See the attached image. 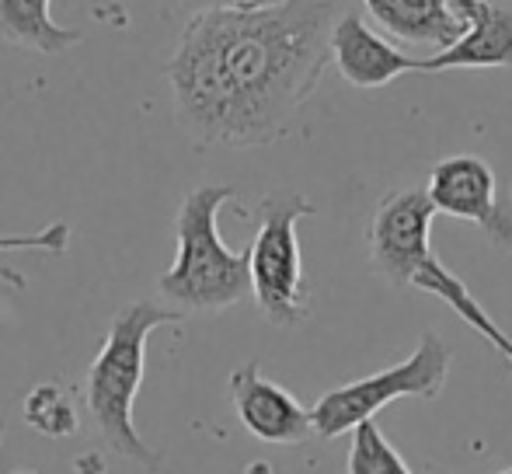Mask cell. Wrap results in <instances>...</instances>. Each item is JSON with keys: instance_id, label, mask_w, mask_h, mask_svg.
Here are the masks:
<instances>
[{"instance_id": "18", "label": "cell", "mask_w": 512, "mask_h": 474, "mask_svg": "<svg viewBox=\"0 0 512 474\" xmlns=\"http://www.w3.org/2000/svg\"><path fill=\"white\" fill-rule=\"evenodd\" d=\"M0 447H4V422H0Z\"/></svg>"}, {"instance_id": "16", "label": "cell", "mask_w": 512, "mask_h": 474, "mask_svg": "<svg viewBox=\"0 0 512 474\" xmlns=\"http://www.w3.org/2000/svg\"><path fill=\"white\" fill-rule=\"evenodd\" d=\"M49 251V255H63L70 248V227L63 224H49L42 231L32 234H0V251Z\"/></svg>"}, {"instance_id": "1", "label": "cell", "mask_w": 512, "mask_h": 474, "mask_svg": "<svg viewBox=\"0 0 512 474\" xmlns=\"http://www.w3.org/2000/svg\"><path fill=\"white\" fill-rule=\"evenodd\" d=\"M331 0L199 11L171 53L178 126L203 147H269L290 136L331 60Z\"/></svg>"}, {"instance_id": "13", "label": "cell", "mask_w": 512, "mask_h": 474, "mask_svg": "<svg viewBox=\"0 0 512 474\" xmlns=\"http://www.w3.org/2000/svg\"><path fill=\"white\" fill-rule=\"evenodd\" d=\"M415 286H418V290H425V293H432V297L446 300V304H450L453 311H457L460 318H464L467 325L474 328V332L485 335V339L492 342V346L499 349L502 356L512 359V342L506 339V335H502V328L495 325V321L488 318L485 311H481V304L474 300V293L467 290V286L460 283V279L453 276V272L446 269V265L439 262V258H432V262L425 265L422 272H418V276H415Z\"/></svg>"}, {"instance_id": "15", "label": "cell", "mask_w": 512, "mask_h": 474, "mask_svg": "<svg viewBox=\"0 0 512 474\" xmlns=\"http://www.w3.org/2000/svg\"><path fill=\"white\" fill-rule=\"evenodd\" d=\"M345 474H411L408 461L398 454L377 422H359L352 429V447L345 457Z\"/></svg>"}, {"instance_id": "7", "label": "cell", "mask_w": 512, "mask_h": 474, "mask_svg": "<svg viewBox=\"0 0 512 474\" xmlns=\"http://www.w3.org/2000/svg\"><path fill=\"white\" fill-rule=\"evenodd\" d=\"M429 199L436 213L467 220L481 227L502 244H512V220L502 213L499 196H495V171L485 157L457 154L446 157L429 175Z\"/></svg>"}, {"instance_id": "9", "label": "cell", "mask_w": 512, "mask_h": 474, "mask_svg": "<svg viewBox=\"0 0 512 474\" xmlns=\"http://www.w3.org/2000/svg\"><path fill=\"white\" fill-rule=\"evenodd\" d=\"M464 18V35L453 46L422 60L418 74H443L464 67H512V11L495 0H450Z\"/></svg>"}, {"instance_id": "10", "label": "cell", "mask_w": 512, "mask_h": 474, "mask_svg": "<svg viewBox=\"0 0 512 474\" xmlns=\"http://www.w3.org/2000/svg\"><path fill=\"white\" fill-rule=\"evenodd\" d=\"M331 60H335L338 74L352 84V88L377 91L387 88L391 81H398L401 74H418L422 60L401 53L398 46L384 42L370 25L363 21V14H342L335 21L331 32Z\"/></svg>"}, {"instance_id": "3", "label": "cell", "mask_w": 512, "mask_h": 474, "mask_svg": "<svg viewBox=\"0 0 512 474\" xmlns=\"http://www.w3.org/2000/svg\"><path fill=\"white\" fill-rule=\"evenodd\" d=\"M234 199V185H199L182 199L175 217V262L161 272L157 290L185 314H216L251 293V255L220 237V210Z\"/></svg>"}, {"instance_id": "5", "label": "cell", "mask_w": 512, "mask_h": 474, "mask_svg": "<svg viewBox=\"0 0 512 474\" xmlns=\"http://www.w3.org/2000/svg\"><path fill=\"white\" fill-rule=\"evenodd\" d=\"M450 363L453 349L436 332H425L405 363H394L373 377L352 380V384L321 394L310 408L314 436L335 440L342 433H352L359 422H370L380 408L398 398L436 401L446 387V377H450Z\"/></svg>"}, {"instance_id": "20", "label": "cell", "mask_w": 512, "mask_h": 474, "mask_svg": "<svg viewBox=\"0 0 512 474\" xmlns=\"http://www.w3.org/2000/svg\"><path fill=\"white\" fill-rule=\"evenodd\" d=\"M499 474H512V468H509V471H499Z\"/></svg>"}, {"instance_id": "19", "label": "cell", "mask_w": 512, "mask_h": 474, "mask_svg": "<svg viewBox=\"0 0 512 474\" xmlns=\"http://www.w3.org/2000/svg\"><path fill=\"white\" fill-rule=\"evenodd\" d=\"M14 474H39V471H14Z\"/></svg>"}, {"instance_id": "6", "label": "cell", "mask_w": 512, "mask_h": 474, "mask_svg": "<svg viewBox=\"0 0 512 474\" xmlns=\"http://www.w3.org/2000/svg\"><path fill=\"white\" fill-rule=\"evenodd\" d=\"M432 220H436V206L425 189L391 192L380 199L366 227V244H370L373 265L394 286H411L425 262L436 258L429 244Z\"/></svg>"}, {"instance_id": "4", "label": "cell", "mask_w": 512, "mask_h": 474, "mask_svg": "<svg viewBox=\"0 0 512 474\" xmlns=\"http://www.w3.org/2000/svg\"><path fill=\"white\" fill-rule=\"evenodd\" d=\"M314 213V203H307L300 192H272L258 203V231L248 248L251 297L262 318L276 328H297L310 318L297 227Z\"/></svg>"}, {"instance_id": "12", "label": "cell", "mask_w": 512, "mask_h": 474, "mask_svg": "<svg viewBox=\"0 0 512 474\" xmlns=\"http://www.w3.org/2000/svg\"><path fill=\"white\" fill-rule=\"evenodd\" d=\"M0 39L42 56H63L84 35L53 18V0H0Z\"/></svg>"}, {"instance_id": "17", "label": "cell", "mask_w": 512, "mask_h": 474, "mask_svg": "<svg viewBox=\"0 0 512 474\" xmlns=\"http://www.w3.org/2000/svg\"><path fill=\"white\" fill-rule=\"evenodd\" d=\"M192 14L199 11H258V7H276L286 0H182Z\"/></svg>"}, {"instance_id": "11", "label": "cell", "mask_w": 512, "mask_h": 474, "mask_svg": "<svg viewBox=\"0 0 512 474\" xmlns=\"http://www.w3.org/2000/svg\"><path fill=\"white\" fill-rule=\"evenodd\" d=\"M363 7L387 35L415 46H436V53L464 35V18L450 0H363Z\"/></svg>"}, {"instance_id": "2", "label": "cell", "mask_w": 512, "mask_h": 474, "mask_svg": "<svg viewBox=\"0 0 512 474\" xmlns=\"http://www.w3.org/2000/svg\"><path fill=\"white\" fill-rule=\"evenodd\" d=\"M189 314L182 307L154 304V300H136L126 304L108 325L102 349L84 377V408H88L95 433L112 454L140 464L147 471H161L164 457L147 447L133 422L136 394L147 377V339L164 325H178Z\"/></svg>"}, {"instance_id": "8", "label": "cell", "mask_w": 512, "mask_h": 474, "mask_svg": "<svg viewBox=\"0 0 512 474\" xmlns=\"http://www.w3.org/2000/svg\"><path fill=\"white\" fill-rule=\"evenodd\" d=\"M230 405L237 412V422L262 443L293 447V443H304L307 436H314L310 408L300 405L276 380L262 377L255 359L230 373Z\"/></svg>"}, {"instance_id": "14", "label": "cell", "mask_w": 512, "mask_h": 474, "mask_svg": "<svg viewBox=\"0 0 512 474\" xmlns=\"http://www.w3.org/2000/svg\"><path fill=\"white\" fill-rule=\"evenodd\" d=\"M21 415L35 433L49 436V440H67L81 429L74 394L63 384H35L28 398L21 401Z\"/></svg>"}]
</instances>
